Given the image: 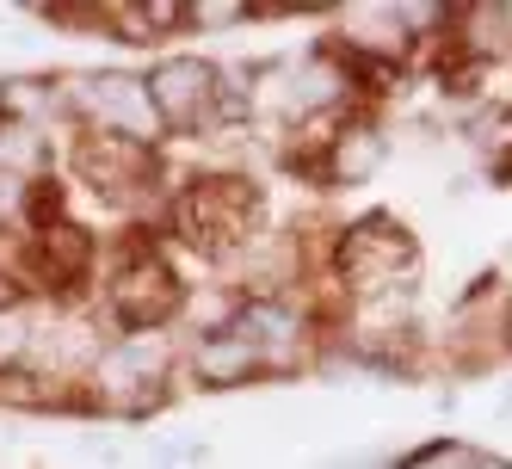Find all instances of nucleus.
I'll use <instances>...</instances> for the list:
<instances>
[{"instance_id": "1", "label": "nucleus", "mask_w": 512, "mask_h": 469, "mask_svg": "<svg viewBox=\"0 0 512 469\" xmlns=\"http://www.w3.org/2000/svg\"><path fill=\"white\" fill-rule=\"evenodd\" d=\"M167 383H173L167 334H112L81 377V414L142 420L167 402Z\"/></svg>"}, {"instance_id": "2", "label": "nucleus", "mask_w": 512, "mask_h": 469, "mask_svg": "<svg viewBox=\"0 0 512 469\" xmlns=\"http://www.w3.org/2000/svg\"><path fill=\"white\" fill-rule=\"evenodd\" d=\"M99 309L118 334H167V321L186 309V284H179L161 247L130 241L99 278Z\"/></svg>"}, {"instance_id": "3", "label": "nucleus", "mask_w": 512, "mask_h": 469, "mask_svg": "<svg viewBox=\"0 0 512 469\" xmlns=\"http://www.w3.org/2000/svg\"><path fill=\"white\" fill-rule=\"evenodd\" d=\"M68 93V124L75 130H99V136H124L142 142V149H161L167 124L155 112L142 75H124V68H99V75H62Z\"/></svg>"}, {"instance_id": "4", "label": "nucleus", "mask_w": 512, "mask_h": 469, "mask_svg": "<svg viewBox=\"0 0 512 469\" xmlns=\"http://www.w3.org/2000/svg\"><path fill=\"white\" fill-rule=\"evenodd\" d=\"M253 216H260V192L235 173H204L173 192V229L198 254H235L253 235Z\"/></svg>"}, {"instance_id": "5", "label": "nucleus", "mask_w": 512, "mask_h": 469, "mask_svg": "<svg viewBox=\"0 0 512 469\" xmlns=\"http://www.w3.org/2000/svg\"><path fill=\"white\" fill-rule=\"evenodd\" d=\"M142 87H149L167 136H192V130H210L223 118V68L210 56H161L142 75Z\"/></svg>"}, {"instance_id": "6", "label": "nucleus", "mask_w": 512, "mask_h": 469, "mask_svg": "<svg viewBox=\"0 0 512 469\" xmlns=\"http://www.w3.org/2000/svg\"><path fill=\"white\" fill-rule=\"evenodd\" d=\"M340 278L358 297H383L395 284H408L414 272V235L395 216H358L352 229H340Z\"/></svg>"}, {"instance_id": "7", "label": "nucleus", "mask_w": 512, "mask_h": 469, "mask_svg": "<svg viewBox=\"0 0 512 469\" xmlns=\"http://www.w3.org/2000/svg\"><path fill=\"white\" fill-rule=\"evenodd\" d=\"M68 167H75V179L87 192L130 204V198H149V186L161 179V149H142V142H124V136H99V130H75Z\"/></svg>"}, {"instance_id": "8", "label": "nucleus", "mask_w": 512, "mask_h": 469, "mask_svg": "<svg viewBox=\"0 0 512 469\" xmlns=\"http://www.w3.org/2000/svg\"><path fill=\"white\" fill-rule=\"evenodd\" d=\"M229 328H235L253 352H260V365H266V371H290V365H297V352H303V340H309L303 309L290 303V297H278V291L241 297L235 315H229Z\"/></svg>"}, {"instance_id": "9", "label": "nucleus", "mask_w": 512, "mask_h": 469, "mask_svg": "<svg viewBox=\"0 0 512 469\" xmlns=\"http://www.w3.org/2000/svg\"><path fill=\"white\" fill-rule=\"evenodd\" d=\"M186 371H192L198 389H241V383H253V377H266L260 352H253V346L229 328V321H216V328H204V334L192 340Z\"/></svg>"}, {"instance_id": "10", "label": "nucleus", "mask_w": 512, "mask_h": 469, "mask_svg": "<svg viewBox=\"0 0 512 469\" xmlns=\"http://www.w3.org/2000/svg\"><path fill=\"white\" fill-rule=\"evenodd\" d=\"M340 44H346V62H408L414 56V31L401 19V7H352L340 13Z\"/></svg>"}, {"instance_id": "11", "label": "nucleus", "mask_w": 512, "mask_h": 469, "mask_svg": "<svg viewBox=\"0 0 512 469\" xmlns=\"http://www.w3.org/2000/svg\"><path fill=\"white\" fill-rule=\"evenodd\" d=\"M352 93V62L340 50H309L297 68H290V87H284V112L290 118H321L346 105Z\"/></svg>"}, {"instance_id": "12", "label": "nucleus", "mask_w": 512, "mask_h": 469, "mask_svg": "<svg viewBox=\"0 0 512 469\" xmlns=\"http://www.w3.org/2000/svg\"><path fill=\"white\" fill-rule=\"evenodd\" d=\"M383 161H389V136L377 124H346V130L327 136L321 173H327V186H371L383 173Z\"/></svg>"}, {"instance_id": "13", "label": "nucleus", "mask_w": 512, "mask_h": 469, "mask_svg": "<svg viewBox=\"0 0 512 469\" xmlns=\"http://www.w3.org/2000/svg\"><path fill=\"white\" fill-rule=\"evenodd\" d=\"M0 118L50 136V124H68V93L50 75H13V81H0Z\"/></svg>"}, {"instance_id": "14", "label": "nucleus", "mask_w": 512, "mask_h": 469, "mask_svg": "<svg viewBox=\"0 0 512 469\" xmlns=\"http://www.w3.org/2000/svg\"><path fill=\"white\" fill-rule=\"evenodd\" d=\"M31 346H38V303H31V297L0 303V377L25 371L31 365Z\"/></svg>"}, {"instance_id": "15", "label": "nucleus", "mask_w": 512, "mask_h": 469, "mask_svg": "<svg viewBox=\"0 0 512 469\" xmlns=\"http://www.w3.org/2000/svg\"><path fill=\"white\" fill-rule=\"evenodd\" d=\"M0 173H19V179H44L50 173V136L44 130H25L0 118Z\"/></svg>"}, {"instance_id": "16", "label": "nucleus", "mask_w": 512, "mask_h": 469, "mask_svg": "<svg viewBox=\"0 0 512 469\" xmlns=\"http://www.w3.org/2000/svg\"><path fill=\"white\" fill-rule=\"evenodd\" d=\"M395 469H488V457L469 439H426L420 451H408Z\"/></svg>"}, {"instance_id": "17", "label": "nucleus", "mask_w": 512, "mask_h": 469, "mask_svg": "<svg viewBox=\"0 0 512 469\" xmlns=\"http://www.w3.org/2000/svg\"><path fill=\"white\" fill-rule=\"evenodd\" d=\"M253 7H241V0H198V7H186V31H223V25H247Z\"/></svg>"}, {"instance_id": "18", "label": "nucleus", "mask_w": 512, "mask_h": 469, "mask_svg": "<svg viewBox=\"0 0 512 469\" xmlns=\"http://www.w3.org/2000/svg\"><path fill=\"white\" fill-rule=\"evenodd\" d=\"M38 179H19V173H0V229H25V204Z\"/></svg>"}, {"instance_id": "19", "label": "nucleus", "mask_w": 512, "mask_h": 469, "mask_svg": "<svg viewBox=\"0 0 512 469\" xmlns=\"http://www.w3.org/2000/svg\"><path fill=\"white\" fill-rule=\"evenodd\" d=\"M500 38H512V7H500Z\"/></svg>"}, {"instance_id": "20", "label": "nucleus", "mask_w": 512, "mask_h": 469, "mask_svg": "<svg viewBox=\"0 0 512 469\" xmlns=\"http://www.w3.org/2000/svg\"><path fill=\"white\" fill-rule=\"evenodd\" d=\"M506 346H512V309H506Z\"/></svg>"}]
</instances>
